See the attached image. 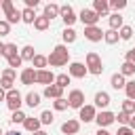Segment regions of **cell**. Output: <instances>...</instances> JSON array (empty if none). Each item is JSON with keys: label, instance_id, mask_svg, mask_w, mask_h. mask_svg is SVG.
<instances>
[{"label": "cell", "instance_id": "cell-1", "mask_svg": "<svg viewBox=\"0 0 135 135\" xmlns=\"http://www.w3.org/2000/svg\"><path fill=\"white\" fill-rule=\"evenodd\" d=\"M46 61H49V65H53V68H63V65H68V61H70V51H68V46H65V44H57V46L51 51V55L46 57Z\"/></svg>", "mask_w": 135, "mask_h": 135}, {"label": "cell", "instance_id": "cell-2", "mask_svg": "<svg viewBox=\"0 0 135 135\" xmlns=\"http://www.w3.org/2000/svg\"><path fill=\"white\" fill-rule=\"evenodd\" d=\"M2 11H4V15H6L8 25H13V23H19V21H21V11H19V8H15L13 0H2Z\"/></svg>", "mask_w": 135, "mask_h": 135}, {"label": "cell", "instance_id": "cell-3", "mask_svg": "<svg viewBox=\"0 0 135 135\" xmlns=\"http://www.w3.org/2000/svg\"><path fill=\"white\" fill-rule=\"evenodd\" d=\"M86 70H89V74H93V76H99L101 72H103V61H101V57L97 55V53H86Z\"/></svg>", "mask_w": 135, "mask_h": 135}, {"label": "cell", "instance_id": "cell-4", "mask_svg": "<svg viewBox=\"0 0 135 135\" xmlns=\"http://www.w3.org/2000/svg\"><path fill=\"white\" fill-rule=\"evenodd\" d=\"M6 105H8V110L11 112H17V110H21V103H23V97H21V93L17 91V89H11V91H6Z\"/></svg>", "mask_w": 135, "mask_h": 135}, {"label": "cell", "instance_id": "cell-5", "mask_svg": "<svg viewBox=\"0 0 135 135\" xmlns=\"http://www.w3.org/2000/svg\"><path fill=\"white\" fill-rule=\"evenodd\" d=\"M15 78H17V70L4 68V70H2V76H0V86H2L4 91H11L13 84H15Z\"/></svg>", "mask_w": 135, "mask_h": 135}, {"label": "cell", "instance_id": "cell-6", "mask_svg": "<svg viewBox=\"0 0 135 135\" xmlns=\"http://www.w3.org/2000/svg\"><path fill=\"white\" fill-rule=\"evenodd\" d=\"M59 17L63 19V23H65V27H72L74 23H76V13H74V8L70 6V4H61L59 6Z\"/></svg>", "mask_w": 135, "mask_h": 135}, {"label": "cell", "instance_id": "cell-7", "mask_svg": "<svg viewBox=\"0 0 135 135\" xmlns=\"http://www.w3.org/2000/svg\"><path fill=\"white\" fill-rule=\"evenodd\" d=\"M78 19L82 21V25H84V27H91V25H97L99 15H97L93 8H82V11H80V15H78Z\"/></svg>", "mask_w": 135, "mask_h": 135}, {"label": "cell", "instance_id": "cell-8", "mask_svg": "<svg viewBox=\"0 0 135 135\" xmlns=\"http://www.w3.org/2000/svg\"><path fill=\"white\" fill-rule=\"evenodd\" d=\"M68 105L74 108V110H80V108L84 105V93H82L80 89L70 91V95H68Z\"/></svg>", "mask_w": 135, "mask_h": 135}, {"label": "cell", "instance_id": "cell-9", "mask_svg": "<svg viewBox=\"0 0 135 135\" xmlns=\"http://www.w3.org/2000/svg\"><path fill=\"white\" fill-rule=\"evenodd\" d=\"M114 120H116V114H112L110 110H101V112H97V116H95V122H97V127H99V129L110 127Z\"/></svg>", "mask_w": 135, "mask_h": 135}, {"label": "cell", "instance_id": "cell-10", "mask_svg": "<svg viewBox=\"0 0 135 135\" xmlns=\"http://www.w3.org/2000/svg\"><path fill=\"white\" fill-rule=\"evenodd\" d=\"M68 74H70V78H84V76L89 74V70H86L84 63H80V61H72L70 68H68Z\"/></svg>", "mask_w": 135, "mask_h": 135}, {"label": "cell", "instance_id": "cell-11", "mask_svg": "<svg viewBox=\"0 0 135 135\" xmlns=\"http://www.w3.org/2000/svg\"><path fill=\"white\" fill-rule=\"evenodd\" d=\"M95 116H97V108H95V105L84 103V105L78 110V118H80L82 122H93V120H95Z\"/></svg>", "mask_w": 135, "mask_h": 135}, {"label": "cell", "instance_id": "cell-12", "mask_svg": "<svg viewBox=\"0 0 135 135\" xmlns=\"http://www.w3.org/2000/svg\"><path fill=\"white\" fill-rule=\"evenodd\" d=\"M84 38L91 40V42H101V40H103V30H101L99 25L84 27Z\"/></svg>", "mask_w": 135, "mask_h": 135}, {"label": "cell", "instance_id": "cell-13", "mask_svg": "<svg viewBox=\"0 0 135 135\" xmlns=\"http://www.w3.org/2000/svg\"><path fill=\"white\" fill-rule=\"evenodd\" d=\"M36 82L38 84H44V86L55 84V74L51 70H36Z\"/></svg>", "mask_w": 135, "mask_h": 135}, {"label": "cell", "instance_id": "cell-14", "mask_svg": "<svg viewBox=\"0 0 135 135\" xmlns=\"http://www.w3.org/2000/svg\"><path fill=\"white\" fill-rule=\"evenodd\" d=\"M19 80H21V84H25V86L34 84V82H36V70H34V68H23L21 74H19Z\"/></svg>", "mask_w": 135, "mask_h": 135}, {"label": "cell", "instance_id": "cell-15", "mask_svg": "<svg viewBox=\"0 0 135 135\" xmlns=\"http://www.w3.org/2000/svg\"><path fill=\"white\" fill-rule=\"evenodd\" d=\"M78 131H80V120L70 118V120H65V122L61 124V133H63V135H76Z\"/></svg>", "mask_w": 135, "mask_h": 135}, {"label": "cell", "instance_id": "cell-16", "mask_svg": "<svg viewBox=\"0 0 135 135\" xmlns=\"http://www.w3.org/2000/svg\"><path fill=\"white\" fill-rule=\"evenodd\" d=\"M110 93H105V91H99V93H95V108H101V110H105L108 105H110Z\"/></svg>", "mask_w": 135, "mask_h": 135}, {"label": "cell", "instance_id": "cell-17", "mask_svg": "<svg viewBox=\"0 0 135 135\" xmlns=\"http://www.w3.org/2000/svg\"><path fill=\"white\" fill-rule=\"evenodd\" d=\"M93 11H95L99 17H105V15H108V11H110L108 0H93Z\"/></svg>", "mask_w": 135, "mask_h": 135}, {"label": "cell", "instance_id": "cell-18", "mask_svg": "<svg viewBox=\"0 0 135 135\" xmlns=\"http://www.w3.org/2000/svg\"><path fill=\"white\" fill-rule=\"evenodd\" d=\"M44 97L59 99V97H63V89H59L57 84H49V86H44Z\"/></svg>", "mask_w": 135, "mask_h": 135}, {"label": "cell", "instance_id": "cell-19", "mask_svg": "<svg viewBox=\"0 0 135 135\" xmlns=\"http://www.w3.org/2000/svg\"><path fill=\"white\" fill-rule=\"evenodd\" d=\"M49 21L51 19H55V17H59V4H55V2H49V4H44V13H42Z\"/></svg>", "mask_w": 135, "mask_h": 135}, {"label": "cell", "instance_id": "cell-20", "mask_svg": "<svg viewBox=\"0 0 135 135\" xmlns=\"http://www.w3.org/2000/svg\"><path fill=\"white\" fill-rule=\"evenodd\" d=\"M40 120L38 118H32V116H27L25 118V122H23V129L27 131V133H36V131H40Z\"/></svg>", "mask_w": 135, "mask_h": 135}, {"label": "cell", "instance_id": "cell-21", "mask_svg": "<svg viewBox=\"0 0 135 135\" xmlns=\"http://www.w3.org/2000/svg\"><path fill=\"white\" fill-rule=\"evenodd\" d=\"M108 21H110V30H116V32L124 25V23H122V15H120V13H112V15L108 17Z\"/></svg>", "mask_w": 135, "mask_h": 135}, {"label": "cell", "instance_id": "cell-22", "mask_svg": "<svg viewBox=\"0 0 135 135\" xmlns=\"http://www.w3.org/2000/svg\"><path fill=\"white\" fill-rule=\"evenodd\" d=\"M61 38H63V44H72V42H76L78 34H76V30H74V27H65V30H63V34H61Z\"/></svg>", "mask_w": 135, "mask_h": 135}, {"label": "cell", "instance_id": "cell-23", "mask_svg": "<svg viewBox=\"0 0 135 135\" xmlns=\"http://www.w3.org/2000/svg\"><path fill=\"white\" fill-rule=\"evenodd\" d=\"M124 84H127V80H124V76L122 74H112V78H110V86L112 89H124Z\"/></svg>", "mask_w": 135, "mask_h": 135}, {"label": "cell", "instance_id": "cell-24", "mask_svg": "<svg viewBox=\"0 0 135 135\" xmlns=\"http://www.w3.org/2000/svg\"><path fill=\"white\" fill-rule=\"evenodd\" d=\"M49 25H51V21L44 17V15H36V21H34V27L38 30V32H44V30H49Z\"/></svg>", "mask_w": 135, "mask_h": 135}, {"label": "cell", "instance_id": "cell-25", "mask_svg": "<svg viewBox=\"0 0 135 135\" xmlns=\"http://www.w3.org/2000/svg\"><path fill=\"white\" fill-rule=\"evenodd\" d=\"M34 55H36V53H34V46H32V44H25V46L19 51L21 61H32V59H34Z\"/></svg>", "mask_w": 135, "mask_h": 135}, {"label": "cell", "instance_id": "cell-26", "mask_svg": "<svg viewBox=\"0 0 135 135\" xmlns=\"http://www.w3.org/2000/svg\"><path fill=\"white\" fill-rule=\"evenodd\" d=\"M46 65H49L46 57L36 53V55H34V59H32V68H36V70H46Z\"/></svg>", "mask_w": 135, "mask_h": 135}, {"label": "cell", "instance_id": "cell-27", "mask_svg": "<svg viewBox=\"0 0 135 135\" xmlns=\"http://www.w3.org/2000/svg\"><path fill=\"white\" fill-rule=\"evenodd\" d=\"M23 103H27L30 108H36V105H40V95L34 93V91H30V93L23 97Z\"/></svg>", "mask_w": 135, "mask_h": 135}, {"label": "cell", "instance_id": "cell-28", "mask_svg": "<svg viewBox=\"0 0 135 135\" xmlns=\"http://www.w3.org/2000/svg\"><path fill=\"white\" fill-rule=\"evenodd\" d=\"M21 21L34 25V21H36V13H34V8H23V11H21Z\"/></svg>", "mask_w": 135, "mask_h": 135}, {"label": "cell", "instance_id": "cell-29", "mask_svg": "<svg viewBox=\"0 0 135 135\" xmlns=\"http://www.w3.org/2000/svg\"><path fill=\"white\" fill-rule=\"evenodd\" d=\"M103 40H105L108 44H116V42L120 40V36H118L116 30H108V32H103Z\"/></svg>", "mask_w": 135, "mask_h": 135}, {"label": "cell", "instance_id": "cell-30", "mask_svg": "<svg viewBox=\"0 0 135 135\" xmlns=\"http://www.w3.org/2000/svg\"><path fill=\"white\" fill-rule=\"evenodd\" d=\"M17 55H19V49H17V44H13V42L4 44V55H2V57L11 59V57H17Z\"/></svg>", "mask_w": 135, "mask_h": 135}, {"label": "cell", "instance_id": "cell-31", "mask_svg": "<svg viewBox=\"0 0 135 135\" xmlns=\"http://www.w3.org/2000/svg\"><path fill=\"white\" fill-rule=\"evenodd\" d=\"M118 74H122L124 78H127V76H135V65H133V63H129V61H122L120 72H118Z\"/></svg>", "mask_w": 135, "mask_h": 135}, {"label": "cell", "instance_id": "cell-32", "mask_svg": "<svg viewBox=\"0 0 135 135\" xmlns=\"http://www.w3.org/2000/svg\"><path fill=\"white\" fill-rule=\"evenodd\" d=\"M70 82H72L70 74H57V76H55V84H57L59 89H65V86H68Z\"/></svg>", "mask_w": 135, "mask_h": 135}, {"label": "cell", "instance_id": "cell-33", "mask_svg": "<svg viewBox=\"0 0 135 135\" xmlns=\"http://www.w3.org/2000/svg\"><path fill=\"white\" fill-rule=\"evenodd\" d=\"M38 120H40V124H53L55 116H53V112H51V110H42V112H40V116H38Z\"/></svg>", "mask_w": 135, "mask_h": 135}, {"label": "cell", "instance_id": "cell-34", "mask_svg": "<svg viewBox=\"0 0 135 135\" xmlns=\"http://www.w3.org/2000/svg\"><path fill=\"white\" fill-rule=\"evenodd\" d=\"M118 36H120V40H131V36H133V27H131V25H122V27L118 30Z\"/></svg>", "mask_w": 135, "mask_h": 135}, {"label": "cell", "instance_id": "cell-35", "mask_svg": "<svg viewBox=\"0 0 135 135\" xmlns=\"http://www.w3.org/2000/svg\"><path fill=\"white\" fill-rule=\"evenodd\" d=\"M124 93H127V99L135 101V80H129L124 84Z\"/></svg>", "mask_w": 135, "mask_h": 135}, {"label": "cell", "instance_id": "cell-36", "mask_svg": "<svg viewBox=\"0 0 135 135\" xmlns=\"http://www.w3.org/2000/svg\"><path fill=\"white\" fill-rule=\"evenodd\" d=\"M53 108H55L57 112H63V110H68L70 105H68V99H65V97H59V99L53 101Z\"/></svg>", "mask_w": 135, "mask_h": 135}, {"label": "cell", "instance_id": "cell-37", "mask_svg": "<svg viewBox=\"0 0 135 135\" xmlns=\"http://www.w3.org/2000/svg\"><path fill=\"white\" fill-rule=\"evenodd\" d=\"M25 118H27V116H25L21 110H17V112H13V116H11V122H13V124H23V122H25Z\"/></svg>", "mask_w": 135, "mask_h": 135}, {"label": "cell", "instance_id": "cell-38", "mask_svg": "<svg viewBox=\"0 0 135 135\" xmlns=\"http://www.w3.org/2000/svg\"><path fill=\"white\" fill-rule=\"evenodd\" d=\"M110 4V8L114 11V13H120L124 6H127V0H112V2H108Z\"/></svg>", "mask_w": 135, "mask_h": 135}, {"label": "cell", "instance_id": "cell-39", "mask_svg": "<svg viewBox=\"0 0 135 135\" xmlns=\"http://www.w3.org/2000/svg\"><path fill=\"white\" fill-rule=\"evenodd\" d=\"M8 34H11L8 21H6V19H0V38H2V36H8Z\"/></svg>", "mask_w": 135, "mask_h": 135}, {"label": "cell", "instance_id": "cell-40", "mask_svg": "<svg viewBox=\"0 0 135 135\" xmlns=\"http://www.w3.org/2000/svg\"><path fill=\"white\" fill-rule=\"evenodd\" d=\"M122 112H127V114H135V105H133L131 99H124V101H122Z\"/></svg>", "mask_w": 135, "mask_h": 135}, {"label": "cell", "instance_id": "cell-41", "mask_svg": "<svg viewBox=\"0 0 135 135\" xmlns=\"http://www.w3.org/2000/svg\"><path fill=\"white\" fill-rule=\"evenodd\" d=\"M116 120L122 124V127H129V120H131V114H127V112H120L118 116H116Z\"/></svg>", "mask_w": 135, "mask_h": 135}, {"label": "cell", "instance_id": "cell-42", "mask_svg": "<svg viewBox=\"0 0 135 135\" xmlns=\"http://www.w3.org/2000/svg\"><path fill=\"white\" fill-rule=\"evenodd\" d=\"M6 61H8V68H13V70H17V68H21V63H23L19 55H17V57H11V59H6Z\"/></svg>", "mask_w": 135, "mask_h": 135}, {"label": "cell", "instance_id": "cell-43", "mask_svg": "<svg viewBox=\"0 0 135 135\" xmlns=\"http://www.w3.org/2000/svg\"><path fill=\"white\" fill-rule=\"evenodd\" d=\"M116 135H135V131H133L131 127H118Z\"/></svg>", "mask_w": 135, "mask_h": 135}, {"label": "cell", "instance_id": "cell-44", "mask_svg": "<svg viewBox=\"0 0 135 135\" xmlns=\"http://www.w3.org/2000/svg\"><path fill=\"white\" fill-rule=\"evenodd\" d=\"M124 61H129V63H133V65H135V46L127 51V55H124Z\"/></svg>", "mask_w": 135, "mask_h": 135}, {"label": "cell", "instance_id": "cell-45", "mask_svg": "<svg viewBox=\"0 0 135 135\" xmlns=\"http://www.w3.org/2000/svg\"><path fill=\"white\" fill-rule=\"evenodd\" d=\"M23 2H25V8H36V6L40 4L38 0H23Z\"/></svg>", "mask_w": 135, "mask_h": 135}, {"label": "cell", "instance_id": "cell-46", "mask_svg": "<svg viewBox=\"0 0 135 135\" xmlns=\"http://www.w3.org/2000/svg\"><path fill=\"white\" fill-rule=\"evenodd\" d=\"M95 135H112V133H110V131H108V129H99V131H97V133H95Z\"/></svg>", "mask_w": 135, "mask_h": 135}, {"label": "cell", "instance_id": "cell-47", "mask_svg": "<svg viewBox=\"0 0 135 135\" xmlns=\"http://www.w3.org/2000/svg\"><path fill=\"white\" fill-rule=\"evenodd\" d=\"M129 127L135 131V114H131V120H129Z\"/></svg>", "mask_w": 135, "mask_h": 135}, {"label": "cell", "instance_id": "cell-48", "mask_svg": "<svg viewBox=\"0 0 135 135\" xmlns=\"http://www.w3.org/2000/svg\"><path fill=\"white\" fill-rule=\"evenodd\" d=\"M4 99H6V91L0 86V101H4Z\"/></svg>", "mask_w": 135, "mask_h": 135}, {"label": "cell", "instance_id": "cell-49", "mask_svg": "<svg viewBox=\"0 0 135 135\" xmlns=\"http://www.w3.org/2000/svg\"><path fill=\"white\" fill-rule=\"evenodd\" d=\"M32 135H49V133H46V131H42V129H40V131H36V133H32Z\"/></svg>", "mask_w": 135, "mask_h": 135}, {"label": "cell", "instance_id": "cell-50", "mask_svg": "<svg viewBox=\"0 0 135 135\" xmlns=\"http://www.w3.org/2000/svg\"><path fill=\"white\" fill-rule=\"evenodd\" d=\"M4 135H21L19 131H8V133H4Z\"/></svg>", "mask_w": 135, "mask_h": 135}, {"label": "cell", "instance_id": "cell-51", "mask_svg": "<svg viewBox=\"0 0 135 135\" xmlns=\"http://www.w3.org/2000/svg\"><path fill=\"white\" fill-rule=\"evenodd\" d=\"M2 55H4V44L0 42V57H2Z\"/></svg>", "mask_w": 135, "mask_h": 135}, {"label": "cell", "instance_id": "cell-52", "mask_svg": "<svg viewBox=\"0 0 135 135\" xmlns=\"http://www.w3.org/2000/svg\"><path fill=\"white\" fill-rule=\"evenodd\" d=\"M0 135H4V133H2V127H0Z\"/></svg>", "mask_w": 135, "mask_h": 135}, {"label": "cell", "instance_id": "cell-53", "mask_svg": "<svg viewBox=\"0 0 135 135\" xmlns=\"http://www.w3.org/2000/svg\"><path fill=\"white\" fill-rule=\"evenodd\" d=\"M0 8H2V0H0Z\"/></svg>", "mask_w": 135, "mask_h": 135}, {"label": "cell", "instance_id": "cell-54", "mask_svg": "<svg viewBox=\"0 0 135 135\" xmlns=\"http://www.w3.org/2000/svg\"><path fill=\"white\" fill-rule=\"evenodd\" d=\"M133 105H135V101H133Z\"/></svg>", "mask_w": 135, "mask_h": 135}]
</instances>
